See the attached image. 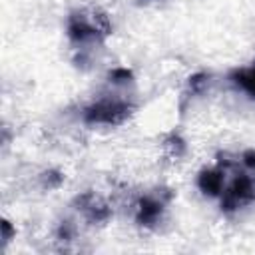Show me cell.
Segmentation results:
<instances>
[{"label":"cell","instance_id":"3","mask_svg":"<svg viewBox=\"0 0 255 255\" xmlns=\"http://www.w3.org/2000/svg\"><path fill=\"white\" fill-rule=\"evenodd\" d=\"M169 197H161V193H147L143 197H139L135 201V207H133V215H135V221L139 225H145V227H153L159 219H161V213L165 209V203H167Z\"/></svg>","mask_w":255,"mask_h":255},{"label":"cell","instance_id":"1","mask_svg":"<svg viewBox=\"0 0 255 255\" xmlns=\"http://www.w3.org/2000/svg\"><path fill=\"white\" fill-rule=\"evenodd\" d=\"M131 84V74L124 68L114 70L106 84V90L84 108V122L90 126H120L133 112L131 96L128 94V86Z\"/></svg>","mask_w":255,"mask_h":255},{"label":"cell","instance_id":"2","mask_svg":"<svg viewBox=\"0 0 255 255\" xmlns=\"http://www.w3.org/2000/svg\"><path fill=\"white\" fill-rule=\"evenodd\" d=\"M68 38L82 54L100 46L112 34V22L100 8H78L68 16L66 22Z\"/></svg>","mask_w":255,"mask_h":255},{"label":"cell","instance_id":"4","mask_svg":"<svg viewBox=\"0 0 255 255\" xmlns=\"http://www.w3.org/2000/svg\"><path fill=\"white\" fill-rule=\"evenodd\" d=\"M229 82H231L239 92H243L245 96H249V98L255 100V62H253L251 66L237 68L235 72H231Z\"/></svg>","mask_w":255,"mask_h":255}]
</instances>
